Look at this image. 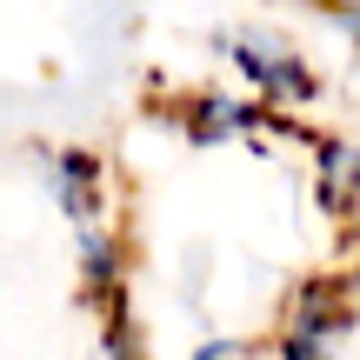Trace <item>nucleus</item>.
Instances as JSON below:
<instances>
[{"mask_svg":"<svg viewBox=\"0 0 360 360\" xmlns=\"http://www.w3.org/2000/svg\"><path fill=\"white\" fill-rule=\"evenodd\" d=\"M340 334H347V314L327 307V287H321V294H307L294 307V327H287V340H281V360H334Z\"/></svg>","mask_w":360,"mask_h":360,"instance_id":"3","label":"nucleus"},{"mask_svg":"<svg viewBox=\"0 0 360 360\" xmlns=\"http://www.w3.org/2000/svg\"><path fill=\"white\" fill-rule=\"evenodd\" d=\"M101 360H134V347H127V334H120V327H114V334H107V347H101Z\"/></svg>","mask_w":360,"mask_h":360,"instance_id":"5","label":"nucleus"},{"mask_svg":"<svg viewBox=\"0 0 360 360\" xmlns=\"http://www.w3.org/2000/svg\"><path fill=\"white\" fill-rule=\"evenodd\" d=\"M254 101H233V94H200L193 101V141H240L247 127H254Z\"/></svg>","mask_w":360,"mask_h":360,"instance_id":"4","label":"nucleus"},{"mask_svg":"<svg viewBox=\"0 0 360 360\" xmlns=\"http://www.w3.org/2000/svg\"><path fill=\"white\" fill-rule=\"evenodd\" d=\"M220 53H227L233 67H240V80L260 94V101H314V67L300 60V47L287 34H274V27H240V34L220 40Z\"/></svg>","mask_w":360,"mask_h":360,"instance_id":"1","label":"nucleus"},{"mask_svg":"<svg viewBox=\"0 0 360 360\" xmlns=\"http://www.w3.org/2000/svg\"><path fill=\"white\" fill-rule=\"evenodd\" d=\"M354 227H360V200H354Z\"/></svg>","mask_w":360,"mask_h":360,"instance_id":"6","label":"nucleus"},{"mask_svg":"<svg viewBox=\"0 0 360 360\" xmlns=\"http://www.w3.org/2000/svg\"><path fill=\"white\" fill-rule=\"evenodd\" d=\"M40 180H47V200L67 214L74 233L107 227V167H101V154H87V147H53V154H40Z\"/></svg>","mask_w":360,"mask_h":360,"instance_id":"2","label":"nucleus"}]
</instances>
